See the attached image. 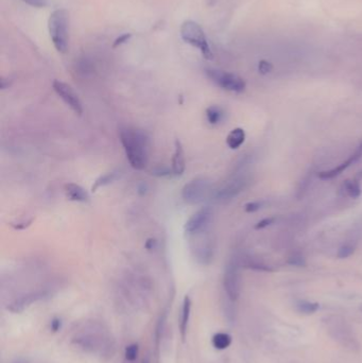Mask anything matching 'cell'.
I'll use <instances>...</instances> for the list:
<instances>
[{"label": "cell", "mask_w": 362, "mask_h": 363, "mask_svg": "<svg viewBox=\"0 0 362 363\" xmlns=\"http://www.w3.org/2000/svg\"><path fill=\"white\" fill-rule=\"evenodd\" d=\"M119 137L131 167L135 170H144L148 165V140L145 134L127 127L120 129Z\"/></svg>", "instance_id": "1"}, {"label": "cell", "mask_w": 362, "mask_h": 363, "mask_svg": "<svg viewBox=\"0 0 362 363\" xmlns=\"http://www.w3.org/2000/svg\"><path fill=\"white\" fill-rule=\"evenodd\" d=\"M48 28L54 48L61 53L68 49V18L64 10H55L50 15Z\"/></svg>", "instance_id": "2"}, {"label": "cell", "mask_w": 362, "mask_h": 363, "mask_svg": "<svg viewBox=\"0 0 362 363\" xmlns=\"http://www.w3.org/2000/svg\"><path fill=\"white\" fill-rule=\"evenodd\" d=\"M180 36L182 38L192 45L193 47H197L202 52L203 56L207 59H212L214 57L213 51L209 47L208 41L203 31V29L199 24L192 21L185 22L180 27Z\"/></svg>", "instance_id": "3"}, {"label": "cell", "mask_w": 362, "mask_h": 363, "mask_svg": "<svg viewBox=\"0 0 362 363\" xmlns=\"http://www.w3.org/2000/svg\"><path fill=\"white\" fill-rule=\"evenodd\" d=\"M207 77L219 87L233 93H241L246 89V82L239 75L218 69L206 70Z\"/></svg>", "instance_id": "4"}, {"label": "cell", "mask_w": 362, "mask_h": 363, "mask_svg": "<svg viewBox=\"0 0 362 363\" xmlns=\"http://www.w3.org/2000/svg\"><path fill=\"white\" fill-rule=\"evenodd\" d=\"M210 183L204 177H195L183 187L182 198L190 205L201 203L209 191Z\"/></svg>", "instance_id": "5"}, {"label": "cell", "mask_w": 362, "mask_h": 363, "mask_svg": "<svg viewBox=\"0 0 362 363\" xmlns=\"http://www.w3.org/2000/svg\"><path fill=\"white\" fill-rule=\"evenodd\" d=\"M223 287L226 296L231 301H236L240 295L241 279L239 273V264L236 259L231 260L224 271Z\"/></svg>", "instance_id": "6"}, {"label": "cell", "mask_w": 362, "mask_h": 363, "mask_svg": "<svg viewBox=\"0 0 362 363\" xmlns=\"http://www.w3.org/2000/svg\"><path fill=\"white\" fill-rule=\"evenodd\" d=\"M326 324L329 334L335 340L346 347L355 346V339L352 336L350 327L344 320L340 317H329L326 320Z\"/></svg>", "instance_id": "7"}, {"label": "cell", "mask_w": 362, "mask_h": 363, "mask_svg": "<svg viewBox=\"0 0 362 363\" xmlns=\"http://www.w3.org/2000/svg\"><path fill=\"white\" fill-rule=\"evenodd\" d=\"M213 210L209 207L199 209L186 221L184 230L187 235H198L203 233L212 221Z\"/></svg>", "instance_id": "8"}, {"label": "cell", "mask_w": 362, "mask_h": 363, "mask_svg": "<svg viewBox=\"0 0 362 363\" xmlns=\"http://www.w3.org/2000/svg\"><path fill=\"white\" fill-rule=\"evenodd\" d=\"M52 87L56 95L61 98L75 114L78 115L83 114L82 102L79 96L75 94L74 90L68 84L59 80H55L52 83Z\"/></svg>", "instance_id": "9"}, {"label": "cell", "mask_w": 362, "mask_h": 363, "mask_svg": "<svg viewBox=\"0 0 362 363\" xmlns=\"http://www.w3.org/2000/svg\"><path fill=\"white\" fill-rule=\"evenodd\" d=\"M246 179L244 177H237L228 184L224 185L222 188L218 189L216 192V198L219 201H229L234 199L241 191L244 190L246 186Z\"/></svg>", "instance_id": "10"}, {"label": "cell", "mask_w": 362, "mask_h": 363, "mask_svg": "<svg viewBox=\"0 0 362 363\" xmlns=\"http://www.w3.org/2000/svg\"><path fill=\"white\" fill-rule=\"evenodd\" d=\"M362 156V143L360 144V146L356 149L355 152L350 155L348 157V159H346L345 162L341 163L340 165H338L337 167L333 168V169H330V170H327V171H323L321 173H319V177L321 179H330V178H334L338 175H340L343 171H345L346 169H348L349 167H351V166L353 164H355L356 162H358Z\"/></svg>", "instance_id": "11"}, {"label": "cell", "mask_w": 362, "mask_h": 363, "mask_svg": "<svg viewBox=\"0 0 362 363\" xmlns=\"http://www.w3.org/2000/svg\"><path fill=\"white\" fill-rule=\"evenodd\" d=\"M186 169V158L182 143L179 139L174 142V152L171 160V170L174 176L183 175Z\"/></svg>", "instance_id": "12"}, {"label": "cell", "mask_w": 362, "mask_h": 363, "mask_svg": "<svg viewBox=\"0 0 362 363\" xmlns=\"http://www.w3.org/2000/svg\"><path fill=\"white\" fill-rule=\"evenodd\" d=\"M44 297V292H32V293H28L24 296H21L19 298H17L16 300H14L11 306H10V310L13 312H22L23 310H25L28 306H30L32 304V302L41 299Z\"/></svg>", "instance_id": "13"}, {"label": "cell", "mask_w": 362, "mask_h": 363, "mask_svg": "<svg viewBox=\"0 0 362 363\" xmlns=\"http://www.w3.org/2000/svg\"><path fill=\"white\" fill-rule=\"evenodd\" d=\"M66 196L70 201L74 202H87L89 199V195L87 191L80 185L74 183H68L64 186Z\"/></svg>", "instance_id": "14"}, {"label": "cell", "mask_w": 362, "mask_h": 363, "mask_svg": "<svg viewBox=\"0 0 362 363\" xmlns=\"http://www.w3.org/2000/svg\"><path fill=\"white\" fill-rule=\"evenodd\" d=\"M190 312H191V299L188 295H186L183 299L182 310H180V320H179V332L180 337L184 340L187 334L189 319H190Z\"/></svg>", "instance_id": "15"}, {"label": "cell", "mask_w": 362, "mask_h": 363, "mask_svg": "<svg viewBox=\"0 0 362 363\" xmlns=\"http://www.w3.org/2000/svg\"><path fill=\"white\" fill-rule=\"evenodd\" d=\"M246 142V132L243 128H236L232 130L228 137H226V145L232 150H237Z\"/></svg>", "instance_id": "16"}, {"label": "cell", "mask_w": 362, "mask_h": 363, "mask_svg": "<svg viewBox=\"0 0 362 363\" xmlns=\"http://www.w3.org/2000/svg\"><path fill=\"white\" fill-rule=\"evenodd\" d=\"M214 250L209 244H205L200 246L195 250V258L202 265H208L213 259Z\"/></svg>", "instance_id": "17"}, {"label": "cell", "mask_w": 362, "mask_h": 363, "mask_svg": "<svg viewBox=\"0 0 362 363\" xmlns=\"http://www.w3.org/2000/svg\"><path fill=\"white\" fill-rule=\"evenodd\" d=\"M205 115H206V119L208 121V124L212 125V126H216V125L220 124L221 121L223 120L224 111L222 108L218 107V105H210V107H208L206 109Z\"/></svg>", "instance_id": "18"}, {"label": "cell", "mask_w": 362, "mask_h": 363, "mask_svg": "<svg viewBox=\"0 0 362 363\" xmlns=\"http://www.w3.org/2000/svg\"><path fill=\"white\" fill-rule=\"evenodd\" d=\"M212 343L216 350L223 351L232 344V337L226 332H217L212 338Z\"/></svg>", "instance_id": "19"}, {"label": "cell", "mask_w": 362, "mask_h": 363, "mask_svg": "<svg viewBox=\"0 0 362 363\" xmlns=\"http://www.w3.org/2000/svg\"><path fill=\"white\" fill-rule=\"evenodd\" d=\"M118 177V172L117 171H111V172H108V173H105L101 176H99L96 180H95V183L92 187V190L95 192L97 191V189L101 188V187H104V186H108L110 184H112L113 182H115Z\"/></svg>", "instance_id": "20"}, {"label": "cell", "mask_w": 362, "mask_h": 363, "mask_svg": "<svg viewBox=\"0 0 362 363\" xmlns=\"http://www.w3.org/2000/svg\"><path fill=\"white\" fill-rule=\"evenodd\" d=\"M343 189L352 199H358L361 195V186L355 179H346L343 183Z\"/></svg>", "instance_id": "21"}, {"label": "cell", "mask_w": 362, "mask_h": 363, "mask_svg": "<svg viewBox=\"0 0 362 363\" xmlns=\"http://www.w3.org/2000/svg\"><path fill=\"white\" fill-rule=\"evenodd\" d=\"M297 310L304 314H312L320 309L319 302H313L308 300H299L296 304Z\"/></svg>", "instance_id": "22"}, {"label": "cell", "mask_w": 362, "mask_h": 363, "mask_svg": "<svg viewBox=\"0 0 362 363\" xmlns=\"http://www.w3.org/2000/svg\"><path fill=\"white\" fill-rule=\"evenodd\" d=\"M243 266L245 268H248V269H252V270H256V271H265V272H271V271H273L272 268H271L270 266L264 264L263 261H259L257 259H254V258H246L243 263Z\"/></svg>", "instance_id": "23"}, {"label": "cell", "mask_w": 362, "mask_h": 363, "mask_svg": "<svg viewBox=\"0 0 362 363\" xmlns=\"http://www.w3.org/2000/svg\"><path fill=\"white\" fill-rule=\"evenodd\" d=\"M139 355V346L137 343H132L128 345L125 350V357L128 362H133L137 359Z\"/></svg>", "instance_id": "24"}, {"label": "cell", "mask_w": 362, "mask_h": 363, "mask_svg": "<svg viewBox=\"0 0 362 363\" xmlns=\"http://www.w3.org/2000/svg\"><path fill=\"white\" fill-rule=\"evenodd\" d=\"M354 252H355V247L353 245L345 244L339 248V250L337 252V257L340 259L348 258V257H350L354 254Z\"/></svg>", "instance_id": "25"}, {"label": "cell", "mask_w": 362, "mask_h": 363, "mask_svg": "<svg viewBox=\"0 0 362 363\" xmlns=\"http://www.w3.org/2000/svg\"><path fill=\"white\" fill-rule=\"evenodd\" d=\"M288 264L290 266H294V267H305L306 266V259H305V257L301 255L299 252H296V253H293L289 257Z\"/></svg>", "instance_id": "26"}, {"label": "cell", "mask_w": 362, "mask_h": 363, "mask_svg": "<svg viewBox=\"0 0 362 363\" xmlns=\"http://www.w3.org/2000/svg\"><path fill=\"white\" fill-rule=\"evenodd\" d=\"M263 206H264V202L263 201L249 202L248 204H246L245 210L247 211V213L251 214V213H255V211H258Z\"/></svg>", "instance_id": "27"}, {"label": "cell", "mask_w": 362, "mask_h": 363, "mask_svg": "<svg viewBox=\"0 0 362 363\" xmlns=\"http://www.w3.org/2000/svg\"><path fill=\"white\" fill-rule=\"evenodd\" d=\"M275 222V218H265L260 220L258 223H256L255 230H263L265 228H268L271 224H273Z\"/></svg>", "instance_id": "28"}, {"label": "cell", "mask_w": 362, "mask_h": 363, "mask_svg": "<svg viewBox=\"0 0 362 363\" xmlns=\"http://www.w3.org/2000/svg\"><path fill=\"white\" fill-rule=\"evenodd\" d=\"M23 2L34 8H44L48 4L47 0H23Z\"/></svg>", "instance_id": "29"}, {"label": "cell", "mask_w": 362, "mask_h": 363, "mask_svg": "<svg viewBox=\"0 0 362 363\" xmlns=\"http://www.w3.org/2000/svg\"><path fill=\"white\" fill-rule=\"evenodd\" d=\"M152 174L156 175V176H168V175L172 174V170L168 169V168H165V167H163V168L157 167L156 169L152 170Z\"/></svg>", "instance_id": "30"}, {"label": "cell", "mask_w": 362, "mask_h": 363, "mask_svg": "<svg viewBox=\"0 0 362 363\" xmlns=\"http://www.w3.org/2000/svg\"><path fill=\"white\" fill-rule=\"evenodd\" d=\"M62 327V321L58 319V317H54V319H52L50 321V329L53 331V332H56L58 331L59 329H61Z\"/></svg>", "instance_id": "31"}, {"label": "cell", "mask_w": 362, "mask_h": 363, "mask_svg": "<svg viewBox=\"0 0 362 363\" xmlns=\"http://www.w3.org/2000/svg\"><path fill=\"white\" fill-rule=\"evenodd\" d=\"M32 221H33V219H30V220H28V221L17 222V223H16V225H15V224H11V225L13 226V228H14L15 230H25V229H27V228H28V226L31 225Z\"/></svg>", "instance_id": "32"}, {"label": "cell", "mask_w": 362, "mask_h": 363, "mask_svg": "<svg viewBox=\"0 0 362 363\" xmlns=\"http://www.w3.org/2000/svg\"><path fill=\"white\" fill-rule=\"evenodd\" d=\"M145 248H146L148 251L155 250V249L157 248V241H156V239H154V238H149V239L146 241Z\"/></svg>", "instance_id": "33"}, {"label": "cell", "mask_w": 362, "mask_h": 363, "mask_svg": "<svg viewBox=\"0 0 362 363\" xmlns=\"http://www.w3.org/2000/svg\"><path fill=\"white\" fill-rule=\"evenodd\" d=\"M258 69H259V71H260L263 74H266V73L270 72L271 69H272V65H271V64L268 63V62H265V60H263V62L259 63Z\"/></svg>", "instance_id": "34"}, {"label": "cell", "mask_w": 362, "mask_h": 363, "mask_svg": "<svg viewBox=\"0 0 362 363\" xmlns=\"http://www.w3.org/2000/svg\"><path fill=\"white\" fill-rule=\"evenodd\" d=\"M130 37H131V34H124L122 36H119L114 43V47H118V46H120V45L125 44L126 42H128L130 39Z\"/></svg>", "instance_id": "35"}, {"label": "cell", "mask_w": 362, "mask_h": 363, "mask_svg": "<svg viewBox=\"0 0 362 363\" xmlns=\"http://www.w3.org/2000/svg\"><path fill=\"white\" fill-rule=\"evenodd\" d=\"M143 363H150V362H149V360H148V359H146V360H144V361H143Z\"/></svg>", "instance_id": "36"}]
</instances>
